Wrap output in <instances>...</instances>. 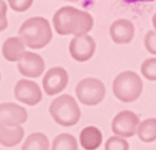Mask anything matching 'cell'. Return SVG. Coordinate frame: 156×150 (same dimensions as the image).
Listing matches in <instances>:
<instances>
[{
    "label": "cell",
    "mask_w": 156,
    "mask_h": 150,
    "mask_svg": "<svg viewBox=\"0 0 156 150\" xmlns=\"http://www.w3.org/2000/svg\"><path fill=\"white\" fill-rule=\"evenodd\" d=\"M54 29L60 35H84L94 26V19L87 11H81L73 6L60 8L52 19Z\"/></svg>",
    "instance_id": "cell-1"
},
{
    "label": "cell",
    "mask_w": 156,
    "mask_h": 150,
    "mask_svg": "<svg viewBox=\"0 0 156 150\" xmlns=\"http://www.w3.org/2000/svg\"><path fill=\"white\" fill-rule=\"evenodd\" d=\"M19 37L25 46L41 49L52 40V28L44 17H31L20 26Z\"/></svg>",
    "instance_id": "cell-2"
},
{
    "label": "cell",
    "mask_w": 156,
    "mask_h": 150,
    "mask_svg": "<svg viewBox=\"0 0 156 150\" xmlns=\"http://www.w3.org/2000/svg\"><path fill=\"white\" fill-rule=\"evenodd\" d=\"M49 112L51 116L54 118V121L63 127H70L75 126L80 121L81 112L78 107L76 100L72 95H60L57 97L51 106H49Z\"/></svg>",
    "instance_id": "cell-3"
},
{
    "label": "cell",
    "mask_w": 156,
    "mask_h": 150,
    "mask_svg": "<svg viewBox=\"0 0 156 150\" xmlns=\"http://www.w3.org/2000/svg\"><path fill=\"white\" fill-rule=\"evenodd\" d=\"M142 94V80L136 72L124 70L113 80V95L122 103H132Z\"/></svg>",
    "instance_id": "cell-4"
},
{
    "label": "cell",
    "mask_w": 156,
    "mask_h": 150,
    "mask_svg": "<svg viewBox=\"0 0 156 150\" xmlns=\"http://www.w3.org/2000/svg\"><path fill=\"white\" fill-rule=\"evenodd\" d=\"M75 95L78 101L86 106H97L104 100L106 86L98 78H84L75 88Z\"/></svg>",
    "instance_id": "cell-5"
},
{
    "label": "cell",
    "mask_w": 156,
    "mask_h": 150,
    "mask_svg": "<svg viewBox=\"0 0 156 150\" xmlns=\"http://www.w3.org/2000/svg\"><path fill=\"white\" fill-rule=\"evenodd\" d=\"M138 126H139L138 115L133 113L132 110H122L115 115V118L112 121V132L115 133V136L126 139L136 133Z\"/></svg>",
    "instance_id": "cell-6"
},
{
    "label": "cell",
    "mask_w": 156,
    "mask_h": 150,
    "mask_svg": "<svg viewBox=\"0 0 156 150\" xmlns=\"http://www.w3.org/2000/svg\"><path fill=\"white\" fill-rule=\"evenodd\" d=\"M95 49H97L95 40L89 34L76 35L69 43V54L72 55V58L75 61H80V63L90 60L95 54Z\"/></svg>",
    "instance_id": "cell-7"
},
{
    "label": "cell",
    "mask_w": 156,
    "mask_h": 150,
    "mask_svg": "<svg viewBox=\"0 0 156 150\" xmlns=\"http://www.w3.org/2000/svg\"><path fill=\"white\" fill-rule=\"evenodd\" d=\"M14 97L28 106H35L41 101V88L32 80H20L14 88Z\"/></svg>",
    "instance_id": "cell-8"
},
{
    "label": "cell",
    "mask_w": 156,
    "mask_h": 150,
    "mask_svg": "<svg viewBox=\"0 0 156 150\" xmlns=\"http://www.w3.org/2000/svg\"><path fill=\"white\" fill-rule=\"evenodd\" d=\"M69 81V73L63 67H52L43 77V91L48 95H58Z\"/></svg>",
    "instance_id": "cell-9"
},
{
    "label": "cell",
    "mask_w": 156,
    "mask_h": 150,
    "mask_svg": "<svg viewBox=\"0 0 156 150\" xmlns=\"http://www.w3.org/2000/svg\"><path fill=\"white\" fill-rule=\"evenodd\" d=\"M28 120V112L25 107L16 103L0 104V124L2 126H22Z\"/></svg>",
    "instance_id": "cell-10"
},
{
    "label": "cell",
    "mask_w": 156,
    "mask_h": 150,
    "mask_svg": "<svg viewBox=\"0 0 156 150\" xmlns=\"http://www.w3.org/2000/svg\"><path fill=\"white\" fill-rule=\"evenodd\" d=\"M19 72L25 77L37 78L44 72V61L35 52H25L19 60Z\"/></svg>",
    "instance_id": "cell-11"
},
{
    "label": "cell",
    "mask_w": 156,
    "mask_h": 150,
    "mask_svg": "<svg viewBox=\"0 0 156 150\" xmlns=\"http://www.w3.org/2000/svg\"><path fill=\"white\" fill-rule=\"evenodd\" d=\"M133 35H135V26L130 20L119 19L110 25V37L118 45L130 43L133 40Z\"/></svg>",
    "instance_id": "cell-12"
},
{
    "label": "cell",
    "mask_w": 156,
    "mask_h": 150,
    "mask_svg": "<svg viewBox=\"0 0 156 150\" xmlns=\"http://www.w3.org/2000/svg\"><path fill=\"white\" fill-rule=\"evenodd\" d=\"M103 142V133L98 127L89 126L80 132V144L84 150H97Z\"/></svg>",
    "instance_id": "cell-13"
},
{
    "label": "cell",
    "mask_w": 156,
    "mask_h": 150,
    "mask_svg": "<svg viewBox=\"0 0 156 150\" xmlns=\"http://www.w3.org/2000/svg\"><path fill=\"white\" fill-rule=\"evenodd\" d=\"M22 126H2L0 124V144L5 147H14L23 139Z\"/></svg>",
    "instance_id": "cell-14"
},
{
    "label": "cell",
    "mask_w": 156,
    "mask_h": 150,
    "mask_svg": "<svg viewBox=\"0 0 156 150\" xmlns=\"http://www.w3.org/2000/svg\"><path fill=\"white\" fill-rule=\"evenodd\" d=\"M25 43L20 40V37H11L8 38L3 46H2V54L8 61H19L22 55L26 52L25 51Z\"/></svg>",
    "instance_id": "cell-15"
},
{
    "label": "cell",
    "mask_w": 156,
    "mask_h": 150,
    "mask_svg": "<svg viewBox=\"0 0 156 150\" xmlns=\"http://www.w3.org/2000/svg\"><path fill=\"white\" fill-rule=\"evenodd\" d=\"M136 135L142 142H153L156 141V118H148L139 123Z\"/></svg>",
    "instance_id": "cell-16"
},
{
    "label": "cell",
    "mask_w": 156,
    "mask_h": 150,
    "mask_svg": "<svg viewBox=\"0 0 156 150\" xmlns=\"http://www.w3.org/2000/svg\"><path fill=\"white\" fill-rule=\"evenodd\" d=\"M22 150H49V139L44 133H40V132L31 133L25 139Z\"/></svg>",
    "instance_id": "cell-17"
},
{
    "label": "cell",
    "mask_w": 156,
    "mask_h": 150,
    "mask_svg": "<svg viewBox=\"0 0 156 150\" xmlns=\"http://www.w3.org/2000/svg\"><path fill=\"white\" fill-rule=\"evenodd\" d=\"M51 150H78V142L72 135L61 133L54 138Z\"/></svg>",
    "instance_id": "cell-18"
},
{
    "label": "cell",
    "mask_w": 156,
    "mask_h": 150,
    "mask_svg": "<svg viewBox=\"0 0 156 150\" xmlns=\"http://www.w3.org/2000/svg\"><path fill=\"white\" fill-rule=\"evenodd\" d=\"M141 73L150 81H156V58H147L141 64Z\"/></svg>",
    "instance_id": "cell-19"
},
{
    "label": "cell",
    "mask_w": 156,
    "mask_h": 150,
    "mask_svg": "<svg viewBox=\"0 0 156 150\" xmlns=\"http://www.w3.org/2000/svg\"><path fill=\"white\" fill-rule=\"evenodd\" d=\"M106 150H129V142L124 138L119 136H110L106 144H104Z\"/></svg>",
    "instance_id": "cell-20"
},
{
    "label": "cell",
    "mask_w": 156,
    "mask_h": 150,
    "mask_svg": "<svg viewBox=\"0 0 156 150\" xmlns=\"http://www.w3.org/2000/svg\"><path fill=\"white\" fill-rule=\"evenodd\" d=\"M144 46H145V49L150 54L156 55V32L154 31H148L145 34V37H144Z\"/></svg>",
    "instance_id": "cell-21"
},
{
    "label": "cell",
    "mask_w": 156,
    "mask_h": 150,
    "mask_svg": "<svg viewBox=\"0 0 156 150\" xmlns=\"http://www.w3.org/2000/svg\"><path fill=\"white\" fill-rule=\"evenodd\" d=\"M32 5V0H11L9 2V6L11 9L17 11V12H25L31 8Z\"/></svg>",
    "instance_id": "cell-22"
},
{
    "label": "cell",
    "mask_w": 156,
    "mask_h": 150,
    "mask_svg": "<svg viewBox=\"0 0 156 150\" xmlns=\"http://www.w3.org/2000/svg\"><path fill=\"white\" fill-rule=\"evenodd\" d=\"M6 11H8V5L5 2H0V32L5 31L8 26L6 22Z\"/></svg>",
    "instance_id": "cell-23"
},
{
    "label": "cell",
    "mask_w": 156,
    "mask_h": 150,
    "mask_svg": "<svg viewBox=\"0 0 156 150\" xmlns=\"http://www.w3.org/2000/svg\"><path fill=\"white\" fill-rule=\"evenodd\" d=\"M153 28H154V32H156V12L153 16Z\"/></svg>",
    "instance_id": "cell-24"
},
{
    "label": "cell",
    "mask_w": 156,
    "mask_h": 150,
    "mask_svg": "<svg viewBox=\"0 0 156 150\" xmlns=\"http://www.w3.org/2000/svg\"><path fill=\"white\" fill-rule=\"evenodd\" d=\"M0 80H2V75H0Z\"/></svg>",
    "instance_id": "cell-25"
}]
</instances>
